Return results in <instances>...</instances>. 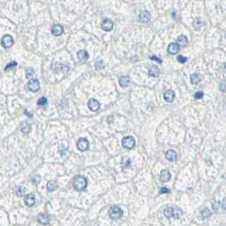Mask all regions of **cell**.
Masks as SVG:
<instances>
[{
	"label": "cell",
	"instance_id": "obj_1",
	"mask_svg": "<svg viewBox=\"0 0 226 226\" xmlns=\"http://www.w3.org/2000/svg\"><path fill=\"white\" fill-rule=\"evenodd\" d=\"M72 185H73V187L75 188L78 191H83L87 187L88 182H87V179L84 176L78 175L74 178Z\"/></svg>",
	"mask_w": 226,
	"mask_h": 226
},
{
	"label": "cell",
	"instance_id": "obj_2",
	"mask_svg": "<svg viewBox=\"0 0 226 226\" xmlns=\"http://www.w3.org/2000/svg\"><path fill=\"white\" fill-rule=\"evenodd\" d=\"M164 214L167 218H179L181 216L182 212L181 210L176 207H168L164 210Z\"/></svg>",
	"mask_w": 226,
	"mask_h": 226
},
{
	"label": "cell",
	"instance_id": "obj_3",
	"mask_svg": "<svg viewBox=\"0 0 226 226\" xmlns=\"http://www.w3.org/2000/svg\"><path fill=\"white\" fill-rule=\"evenodd\" d=\"M110 218L113 220H117L123 216V210L117 207V206H112L109 211Z\"/></svg>",
	"mask_w": 226,
	"mask_h": 226
},
{
	"label": "cell",
	"instance_id": "obj_4",
	"mask_svg": "<svg viewBox=\"0 0 226 226\" xmlns=\"http://www.w3.org/2000/svg\"><path fill=\"white\" fill-rule=\"evenodd\" d=\"M14 44V38L12 36L6 34L1 39V45L5 48H10Z\"/></svg>",
	"mask_w": 226,
	"mask_h": 226
},
{
	"label": "cell",
	"instance_id": "obj_5",
	"mask_svg": "<svg viewBox=\"0 0 226 226\" xmlns=\"http://www.w3.org/2000/svg\"><path fill=\"white\" fill-rule=\"evenodd\" d=\"M122 143H123V146L124 148L130 150V149H133L134 147V145H135V140L132 136H127V137L123 138Z\"/></svg>",
	"mask_w": 226,
	"mask_h": 226
},
{
	"label": "cell",
	"instance_id": "obj_6",
	"mask_svg": "<svg viewBox=\"0 0 226 226\" xmlns=\"http://www.w3.org/2000/svg\"><path fill=\"white\" fill-rule=\"evenodd\" d=\"M28 88L31 92H37L38 91L40 88V83H39L38 80L36 78L31 79L28 83Z\"/></svg>",
	"mask_w": 226,
	"mask_h": 226
},
{
	"label": "cell",
	"instance_id": "obj_7",
	"mask_svg": "<svg viewBox=\"0 0 226 226\" xmlns=\"http://www.w3.org/2000/svg\"><path fill=\"white\" fill-rule=\"evenodd\" d=\"M88 141L85 138H81L78 141V144H77V146H78V149L81 151H85L88 149Z\"/></svg>",
	"mask_w": 226,
	"mask_h": 226
},
{
	"label": "cell",
	"instance_id": "obj_8",
	"mask_svg": "<svg viewBox=\"0 0 226 226\" xmlns=\"http://www.w3.org/2000/svg\"><path fill=\"white\" fill-rule=\"evenodd\" d=\"M88 108L91 110L92 111H97L98 110L100 109L101 107V105H100V102L98 101L97 100L95 99H90L88 102Z\"/></svg>",
	"mask_w": 226,
	"mask_h": 226
},
{
	"label": "cell",
	"instance_id": "obj_9",
	"mask_svg": "<svg viewBox=\"0 0 226 226\" xmlns=\"http://www.w3.org/2000/svg\"><path fill=\"white\" fill-rule=\"evenodd\" d=\"M113 26H114V24L113 22L111 21V20H108V19H105L101 23V28L106 31H111L113 29Z\"/></svg>",
	"mask_w": 226,
	"mask_h": 226
},
{
	"label": "cell",
	"instance_id": "obj_10",
	"mask_svg": "<svg viewBox=\"0 0 226 226\" xmlns=\"http://www.w3.org/2000/svg\"><path fill=\"white\" fill-rule=\"evenodd\" d=\"M179 50V46L177 43H170V44L168 45V54L173 55L178 54Z\"/></svg>",
	"mask_w": 226,
	"mask_h": 226
},
{
	"label": "cell",
	"instance_id": "obj_11",
	"mask_svg": "<svg viewBox=\"0 0 226 226\" xmlns=\"http://www.w3.org/2000/svg\"><path fill=\"white\" fill-rule=\"evenodd\" d=\"M51 32H52V34H53L54 36H55V37H59V36H61L63 32H64L63 26H61V25H55V26L52 27V29H51Z\"/></svg>",
	"mask_w": 226,
	"mask_h": 226
},
{
	"label": "cell",
	"instance_id": "obj_12",
	"mask_svg": "<svg viewBox=\"0 0 226 226\" xmlns=\"http://www.w3.org/2000/svg\"><path fill=\"white\" fill-rule=\"evenodd\" d=\"M175 98V93L172 90V89H168L165 92L164 94V100L168 103H172L173 101Z\"/></svg>",
	"mask_w": 226,
	"mask_h": 226
},
{
	"label": "cell",
	"instance_id": "obj_13",
	"mask_svg": "<svg viewBox=\"0 0 226 226\" xmlns=\"http://www.w3.org/2000/svg\"><path fill=\"white\" fill-rule=\"evenodd\" d=\"M165 156H166L167 160L169 161V162H174V161L177 159V157H178L177 153H176L173 150H168L166 152Z\"/></svg>",
	"mask_w": 226,
	"mask_h": 226
},
{
	"label": "cell",
	"instance_id": "obj_14",
	"mask_svg": "<svg viewBox=\"0 0 226 226\" xmlns=\"http://www.w3.org/2000/svg\"><path fill=\"white\" fill-rule=\"evenodd\" d=\"M150 21V15L148 11H143L140 15V21L142 23H148Z\"/></svg>",
	"mask_w": 226,
	"mask_h": 226
},
{
	"label": "cell",
	"instance_id": "obj_15",
	"mask_svg": "<svg viewBox=\"0 0 226 226\" xmlns=\"http://www.w3.org/2000/svg\"><path fill=\"white\" fill-rule=\"evenodd\" d=\"M35 197H34V195H31V194H28V195H26V197H25V203H26V206H28V207H32L34 204H35Z\"/></svg>",
	"mask_w": 226,
	"mask_h": 226
},
{
	"label": "cell",
	"instance_id": "obj_16",
	"mask_svg": "<svg viewBox=\"0 0 226 226\" xmlns=\"http://www.w3.org/2000/svg\"><path fill=\"white\" fill-rule=\"evenodd\" d=\"M171 178V173L168 170H163L160 173V179L163 182H168Z\"/></svg>",
	"mask_w": 226,
	"mask_h": 226
},
{
	"label": "cell",
	"instance_id": "obj_17",
	"mask_svg": "<svg viewBox=\"0 0 226 226\" xmlns=\"http://www.w3.org/2000/svg\"><path fill=\"white\" fill-rule=\"evenodd\" d=\"M119 84L123 88L128 87L130 84V78H129V77H127V76L121 77V78H119Z\"/></svg>",
	"mask_w": 226,
	"mask_h": 226
},
{
	"label": "cell",
	"instance_id": "obj_18",
	"mask_svg": "<svg viewBox=\"0 0 226 226\" xmlns=\"http://www.w3.org/2000/svg\"><path fill=\"white\" fill-rule=\"evenodd\" d=\"M78 58L82 61H85L86 60L88 59V53L85 49H81L78 52Z\"/></svg>",
	"mask_w": 226,
	"mask_h": 226
},
{
	"label": "cell",
	"instance_id": "obj_19",
	"mask_svg": "<svg viewBox=\"0 0 226 226\" xmlns=\"http://www.w3.org/2000/svg\"><path fill=\"white\" fill-rule=\"evenodd\" d=\"M177 43L179 44V47H185L188 44V39L185 35H181L178 38Z\"/></svg>",
	"mask_w": 226,
	"mask_h": 226
},
{
	"label": "cell",
	"instance_id": "obj_20",
	"mask_svg": "<svg viewBox=\"0 0 226 226\" xmlns=\"http://www.w3.org/2000/svg\"><path fill=\"white\" fill-rule=\"evenodd\" d=\"M53 70H55L56 72H60V71H67L69 70V67L66 66H63L60 64H55V66H53Z\"/></svg>",
	"mask_w": 226,
	"mask_h": 226
},
{
	"label": "cell",
	"instance_id": "obj_21",
	"mask_svg": "<svg viewBox=\"0 0 226 226\" xmlns=\"http://www.w3.org/2000/svg\"><path fill=\"white\" fill-rule=\"evenodd\" d=\"M148 73L150 76L154 77V78H157L160 75V70L156 67V66H152L150 67L148 71Z\"/></svg>",
	"mask_w": 226,
	"mask_h": 226
},
{
	"label": "cell",
	"instance_id": "obj_22",
	"mask_svg": "<svg viewBox=\"0 0 226 226\" xmlns=\"http://www.w3.org/2000/svg\"><path fill=\"white\" fill-rule=\"evenodd\" d=\"M31 129V125L29 124L28 123H22L21 125V132L23 133H30Z\"/></svg>",
	"mask_w": 226,
	"mask_h": 226
},
{
	"label": "cell",
	"instance_id": "obj_23",
	"mask_svg": "<svg viewBox=\"0 0 226 226\" xmlns=\"http://www.w3.org/2000/svg\"><path fill=\"white\" fill-rule=\"evenodd\" d=\"M38 221L42 225H48V217L45 214H39L38 216Z\"/></svg>",
	"mask_w": 226,
	"mask_h": 226
},
{
	"label": "cell",
	"instance_id": "obj_24",
	"mask_svg": "<svg viewBox=\"0 0 226 226\" xmlns=\"http://www.w3.org/2000/svg\"><path fill=\"white\" fill-rule=\"evenodd\" d=\"M57 187H58V185H57V183L55 181H52L51 180V181H48L47 183V190L49 192L55 190L57 189Z\"/></svg>",
	"mask_w": 226,
	"mask_h": 226
},
{
	"label": "cell",
	"instance_id": "obj_25",
	"mask_svg": "<svg viewBox=\"0 0 226 226\" xmlns=\"http://www.w3.org/2000/svg\"><path fill=\"white\" fill-rule=\"evenodd\" d=\"M201 80H202L201 77H200L198 74H196V73L191 75V77H190L191 83H193V84H197V83H199L201 82Z\"/></svg>",
	"mask_w": 226,
	"mask_h": 226
},
{
	"label": "cell",
	"instance_id": "obj_26",
	"mask_svg": "<svg viewBox=\"0 0 226 226\" xmlns=\"http://www.w3.org/2000/svg\"><path fill=\"white\" fill-rule=\"evenodd\" d=\"M26 192V188L23 187V186H20V187L17 189V191H16V194L18 196H23Z\"/></svg>",
	"mask_w": 226,
	"mask_h": 226
},
{
	"label": "cell",
	"instance_id": "obj_27",
	"mask_svg": "<svg viewBox=\"0 0 226 226\" xmlns=\"http://www.w3.org/2000/svg\"><path fill=\"white\" fill-rule=\"evenodd\" d=\"M193 25H194L195 29H198L201 26H202L203 25H204V22L202 20H200V19H195V21H194V22H193Z\"/></svg>",
	"mask_w": 226,
	"mask_h": 226
},
{
	"label": "cell",
	"instance_id": "obj_28",
	"mask_svg": "<svg viewBox=\"0 0 226 226\" xmlns=\"http://www.w3.org/2000/svg\"><path fill=\"white\" fill-rule=\"evenodd\" d=\"M16 66H17V62L16 61H11L10 63H9L8 65L5 66V68H4V71H9L10 69H13V68H15Z\"/></svg>",
	"mask_w": 226,
	"mask_h": 226
},
{
	"label": "cell",
	"instance_id": "obj_29",
	"mask_svg": "<svg viewBox=\"0 0 226 226\" xmlns=\"http://www.w3.org/2000/svg\"><path fill=\"white\" fill-rule=\"evenodd\" d=\"M211 215H212V212H211V211L209 210V209H207V208L204 209V210L202 212V218H209Z\"/></svg>",
	"mask_w": 226,
	"mask_h": 226
},
{
	"label": "cell",
	"instance_id": "obj_30",
	"mask_svg": "<svg viewBox=\"0 0 226 226\" xmlns=\"http://www.w3.org/2000/svg\"><path fill=\"white\" fill-rule=\"evenodd\" d=\"M33 75H34V70L32 68H31V67L27 68L26 71V78H30Z\"/></svg>",
	"mask_w": 226,
	"mask_h": 226
},
{
	"label": "cell",
	"instance_id": "obj_31",
	"mask_svg": "<svg viewBox=\"0 0 226 226\" xmlns=\"http://www.w3.org/2000/svg\"><path fill=\"white\" fill-rule=\"evenodd\" d=\"M68 150V146L65 145H61L59 148V151L61 155H65L66 153V151Z\"/></svg>",
	"mask_w": 226,
	"mask_h": 226
},
{
	"label": "cell",
	"instance_id": "obj_32",
	"mask_svg": "<svg viewBox=\"0 0 226 226\" xmlns=\"http://www.w3.org/2000/svg\"><path fill=\"white\" fill-rule=\"evenodd\" d=\"M48 100L47 98H45V97H41L40 99L38 100V106H45L46 104H47Z\"/></svg>",
	"mask_w": 226,
	"mask_h": 226
},
{
	"label": "cell",
	"instance_id": "obj_33",
	"mask_svg": "<svg viewBox=\"0 0 226 226\" xmlns=\"http://www.w3.org/2000/svg\"><path fill=\"white\" fill-rule=\"evenodd\" d=\"M219 89L221 92L225 93L226 92V82L225 81H222L219 84Z\"/></svg>",
	"mask_w": 226,
	"mask_h": 226
},
{
	"label": "cell",
	"instance_id": "obj_34",
	"mask_svg": "<svg viewBox=\"0 0 226 226\" xmlns=\"http://www.w3.org/2000/svg\"><path fill=\"white\" fill-rule=\"evenodd\" d=\"M104 62L102 61H98L97 62L95 63V67L97 70H101L102 68H104Z\"/></svg>",
	"mask_w": 226,
	"mask_h": 226
},
{
	"label": "cell",
	"instance_id": "obj_35",
	"mask_svg": "<svg viewBox=\"0 0 226 226\" xmlns=\"http://www.w3.org/2000/svg\"><path fill=\"white\" fill-rule=\"evenodd\" d=\"M177 60H178V61L180 63H185L187 61V58L181 55H179V56L177 57Z\"/></svg>",
	"mask_w": 226,
	"mask_h": 226
},
{
	"label": "cell",
	"instance_id": "obj_36",
	"mask_svg": "<svg viewBox=\"0 0 226 226\" xmlns=\"http://www.w3.org/2000/svg\"><path fill=\"white\" fill-rule=\"evenodd\" d=\"M203 95V92L202 91H199V92H196L195 94H194V98H195V100H200V99H202Z\"/></svg>",
	"mask_w": 226,
	"mask_h": 226
},
{
	"label": "cell",
	"instance_id": "obj_37",
	"mask_svg": "<svg viewBox=\"0 0 226 226\" xmlns=\"http://www.w3.org/2000/svg\"><path fill=\"white\" fill-rule=\"evenodd\" d=\"M150 60H152V61H157V62H159V63L163 62V61H162V60H161L160 58H157V57L155 56V55H154V56H150Z\"/></svg>",
	"mask_w": 226,
	"mask_h": 226
},
{
	"label": "cell",
	"instance_id": "obj_38",
	"mask_svg": "<svg viewBox=\"0 0 226 226\" xmlns=\"http://www.w3.org/2000/svg\"><path fill=\"white\" fill-rule=\"evenodd\" d=\"M160 192H161V193H169L170 191H169V190H168V188L163 187V188H161Z\"/></svg>",
	"mask_w": 226,
	"mask_h": 226
},
{
	"label": "cell",
	"instance_id": "obj_39",
	"mask_svg": "<svg viewBox=\"0 0 226 226\" xmlns=\"http://www.w3.org/2000/svg\"><path fill=\"white\" fill-rule=\"evenodd\" d=\"M222 207H223V209H226V197L224 199V201L222 202Z\"/></svg>",
	"mask_w": 226,
	"mask_h": 226
}]
</instances>
